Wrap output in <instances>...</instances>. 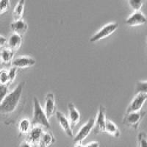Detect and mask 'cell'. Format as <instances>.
Segmentation results:
<instances>
[{
    "instance_id": "cell-9",
    "label": "cell",
    "mask_w": 147,
    "mask_h": 147,
    "mask_svg": "<svg viewBox=\"0 0 147 147\" xmlns=\"http://www.w3.org/2000/svg\"><path fill=\"white\" fill-rule=\"evenodd\" d=\"M44 109L49 119H50L56 113V102L55 95L52 93H49L46 96Z\"/></svg>"
},
{
    "instance_id": "cell-15",
    "label": "cell",
    "mask_w": 147,
    "mask_h": 147,
    "mask_svg": "<svg viewBox=\"0 0 147 147\" xmlns=\"http://www.w3.org/2000/svg\"><path fill=\"white\" fill-rule=\"evenodd\" d=\"M22 42H23V38H22V35L13 33L9 37L8 40H7V47L11 49L12 50L16 51L22 47Z\"/></svg>"
},
{
    "instance_id": "cell-7",
    "label": "cell",
    "mask_w": 147,
    "mask_h": 147,
    "mask_svg": "<svg viewBox=\"0 0 147 147\" xmlns=\"http://www.w3.org/2000/svg\"><path fill=\"white\" fill-rule=\"evenodd\" d=\"M147 100V94H136L135 97L132 100L131 103L127 107L126 113L133 112H139L141 110L146 101Z\"/></svg>"
},
{
    "instance_id": "cell-12",
    "label": "cell",
    "mask_w": 147,
    "mask_h": 147,
    "mask_svg": "<svg viewBox=\"0 0 147 147\" xmlns=\"http://www.w3.org/2000/svg\"><path fill=\"white\" fill-rule=\"evenodd\" d=\"M43 134L44 131L40 126H34L30 132L27 134V141H28L30 144H39Z\"/></svg>"
},
{
    "instance_id": "cell-20",
    "label": "cell",
    "mask_w": 147,
    "mask_h": 147,
    "mask_svg": "<svg viewBox=\"0 0 147 147\" xmlns=\"http://www.w3.org/2000/svg\"><path fill=\"white\" fill-rule=\"evenodd\" d=\"M105 132L115 138H118L120 136V131H119L117 125L109 119H107V122H106Z\"/></svg>"
},
{
    "instance_id": "cell-16",
    "label": "cell",
    "mask_w": 147,
    "mask_h": 147,
    "mask_svg": "<svg viewBox=\"0 0 147 147\" xmlns=\"http://www.w3.org/2000/svg\"><path fill=\"white\" fill-rule=\"evenodd\" d=\"M14 57V51L11 49L6 47L0 50V60L2 64H9L12 63Z\"/></svg>"
},
{
    "instance_id": "cell-32",
    "label": "cell",
    "mask_w": 147,
    "mask_h": 147,
    "mask_svg": "<svg viewBox=\"0 0 147 147\" xmlns=\"http://www.w3.org/2000/svg\"><path fill=\"white\" fill-rule=\"evenodd\" d=\"M2 61H1V60H0V70H1V69H2Z\"/></svg>"
},
{
    "instance_id": "cell-5",
    "label": "cell",
    "mask_w": 147,
    "mask_h": 147,
    "mask_svg": "<svg viewBox=\"0 0 147 147\" xmlns=\"http://www.w3.org/2000/svg\"><path fill=\"white\" fill-rule=\"evenodd\" d=\"M95 127V119L94 118H90L88 121L80 129L76 136L74 138V143H82L90 133L91 130Z\"/></svg>"
},
{
    "instance_id": "cell-27",
    "label": "cell",
    "mask_w": 147,
    "mask_h": 147,
    "mask_svg": "<svg viewBox=\"0 0 147 147\" xmlns=\"http://www.w3.org/2000/svg\"><path fill=\"white\" fill-rule=\"evenodd\" d=\"M17 73H18V69L16 68V67L12 66L10 69L8 70V74H9V77H10V83L13 82L15 80L16 77L17 76Z\"/></svg>"
},
{
    "instance_id": "cell-21",
    "label": "cell",
    "mask_w": 147,
    "mask_h": 147,
    "mask_svg": "<svg viewBox=\"0 0 147 147\" xmlns=\"http://www.w3.org/2000/svg\"><path fill=\"white\" fill-rule=\"evenodd\" d=\"M135 93H136V94H147V80L138 81V82H136Z\"/></svg>"
},
{
    "instance_id": "cell-29",
    "label": "cell",
    "mask_w": 147,
    "mask_h": 147,
    "mask_svg": "<svg viewBox=\"0 0 147 147\" xmlns=\"http://www.w3.org/2000/svg\"><path fill=\"white\" fill-rule=\"evenodd\" d=\"M85 147H99V144L98 142H91L87 144Z\"/></svg>"
},
{
    "instance_id": "cell-3",
    "label": "cell",
    "mask_w": 147,
    "mask_h": 147,
    "mask_svg": "<svg viewBox=\"0 0 147 147\" xmlns=\"http://www.w3.org/2000/svg\"><path fill=\"white\" fill-rule=\"evenodd\" d=\"M146 115V112L142 111V110H140L139 112L128 113L124 115L122 122L127 127L137 130L138 129L140 122L145 117Z\"/></svg>"
},
{
    "instance_id": "cell-25",
    "label": "cell",
    "mask_w": 147,
    "mask_h": 147,
    "mask_svg": "<svg viewBox=\"0 0 147 147\" xmlns=\"http://www.w3.org/2000/svg\"><path fill=\"white\" fill-rule=\"evenodd\" d=\"M9 94V86L8 85H2L0 84V104L2 103V101Z\"/></svg>"
},
{
    "instance_id": "cell-26",
    "label": "cell",
    "mask_w": 147,
    "mask_h": 147,
    "mask_svg": "<svg viewBox=\"0 0 147 147\" xmlns=\"http://www.w3.org/2000/svg\"><path fill=\"white\" fill-rule=\"evenodd\" d=\"M10 7V0H0V15L7 11Z\"/></svg>"
},
{
    "instance_id": "cell-33",
    "label": "cell",
    "mask_w": 147,
    "mask_h": 147,
    "mask_svg": "<svg viewBox=\"0 0 147 147\" xmlns=\"http://www.w3.org/2000/svg\"><path fill=\"white\" fill-rule=\"evenodd\" d=\"M146 43H147V38H146Z\"/></svg>"
},
{
    "instance_id": "cell-30",
    "label": "cell",
    "mask_w": 147,
    "mask_h": 147,
    "mask_svg": "<svg viewBox=\"0 0 147 147\" xmlns=\"http://www.w3.org/2000/svg\"><path fill=\"white\" fill-rule=\"evenodd\" d=\"M20 147H31V144L28 142V141H24V142L22 143Z\"/></svg>"
},
{
    "instance_id": "cell-13",
    "label": "cell",
    "mask_w": 147,
    "mask_h": 147,
    "mask_svg": "<svg viewBox=\"0 0 147 147\" xmlns=\"http://www.w3.org/2000/svg\"><path fill=\"white\" fill-rule=\"evenodd\" d=\"M10 29L13 30V33L19 35H24L28 30V24L23 19L14 21L10 24Z\"/></svg>"
},
{
    "instance_id": "cell-10",
    "label": "cell",
    "mask_w": 147,
    "mask_h": 147,
    "mask_svg": "<svg viewBox=\"0 0 147 147\" xmlns=\"http://www.w3.org/2000/svg\"><path fill=\"white\" fill-rule=\"evenodd\" d=\"M125 23L129 26H139L147 23V18L142 12L135 11L126 19Z\"/></svg>"
},
{
    "instance_id": "cell-19",
    "label": "cell",
    "mask_w": 147,
    "mask_h": 147,
    "mask_svg": "<svg viewBox=\"0 0 147 147\" xmlns=\"http://www.w3.org/2000/svg\"><path fill=\"white\" fill-rule=\"evenodd\" d=\"M55 142V138L50 132H44L40 138L39 146L40 147H49Z\"/></svg>"
},
{
    "instance_id": "cell-24",
    "label": "cell",
    "mask_w": 147,
    "mask_h": 147,
    "mask_svg": "<svg viewBox=\"0 0 147 147\" xmlns=\"http://www.w3.org/2000/svg\"><path fill=\"white\" fill-rule=\"evenodd\" d=\"M129 5L135 11H140L143 6V0H129Z\"/></svg>"
},
{
    "instance_id": "cell-11",
    "label": "cell",
    "mask_w": 147,
    "mask_h": 147,
    "mask_svg": "<svg viewBox=\"0 0 147 147\" xmlns=\"http://www.w3.org/2000/svg\"><path fill=\"white\" fill-rule=\"evenodd\" d=\"M55 115L57 118L58 123L60 126L62 127L64 132H65L67 136L69 137H73V131H72L71 124L70 123V121L68 118L64 115L63 113L60 111H56Z\"/></svg>"
},
{
    "instance_id": "cell-31",
    "label": "cell",
    "mask_w": 147,
    "mask_h": 147,
    "mask_svg": "<svg viewBox=\"0 0 147 147\" xmlns=\"http://www.w3.org/2000/svg\"><path fill=\"white\" fill-rule=\"evenodd\" d=\"M74 147H85V146L82 145V143H77V144H76Z\"/></svg>"
},
{
    "instance_id": "cell-17",
    "label": "cell",
    "mask_w": 147,
    "mask_h": 147,
    "mask_svg": "<svg viewBox=\"0 0 147 147\" xmlns=\"http://www.w3.org/2000/svg\"><path fill=\"white\" fill-rule=\"evenodd\" d=\"M24 5H25V0H19L16 4L13 11V17L14 21L22 19L24 11Z\"/></svg>"
},
{
    "instance_id": "cell-14",
    "label": "cell",
    "mask_w": 147,
    "mask_h": 147,
    "mask_svg": "<svg viewBox=\"0 0 147 147\" xmlns=\"http://www.w3.org/2000/svg\"><path fill=\"white\" fill-rule=\"evenodd\" d=\"M68 110H69V119L71 127H74L80 121V113L72 102H69L68 104Z\"/></svg>"
},
{
    "instance_id": "cell-22",
    "label": "cell",
    "mask_w": 147,
    "mask_h": 147,
    "mask_svg": "<svg viewBox=\"0 0 147 147\" xmlns=\"http://www.w3.org/2000/svg\"><path fill=\"white\" fill-rule=\"evenodd\" d=\"M0 84H2V85L10 84L8 71L5 70V69L0 70Z\"/></svg>"
},
{
    "instance_id": "cell-4",
    "label": "cell",
    "mask_w": 147,
    "mask_h": 147,
    "mask_svg": "<svg viewBox=\"0 0 147 147\" xmlns=\"http://www.w3.org/2000/svg\"><path fill=\"white\" fill-rule=\"evenodd\" d=\"M119 28V24L116 22H112L105 24L103 27L100 29L97 32H96L92 37H90V43H96L97 41L106 38L110 35H112L116 30Z\"/></svg>"
},
{
    "instance_id": "cell-2",
    "label": "cell",
    "mask_w": 147,
    "mask_h": 147,
    "mask_svg": "<svg viewBox=\"0 0 147 147\" xmlns=\"http://www.w3.org/2000/svg\"><path fill=\"white\" fill-rule=\"evenodd\" d=\"M31 122L33 127L40 126L49 129L51 127L49 119L47 118L44 112V109L42 107L41 105L36 96L33 98V115Z\"/></svg>"
},
{
    "instance_id": "cell-28",
    "label": "cell",
    "mask_w": 147,
    "mask_h": 147,
    "mask_svg": "<svg viewBox=\"0 0 147 147\" xmlns=\"http://www.w3.org/2000/svg\"><path fill=\"white\" fill-rule=\"evenodd\" d=\"M7 40L6 39V38L4 37L3 35H0V49H1L5 47V46L7 44Z\"/></svg>"
},
{
    "instance_id": "cell-18",
    "label": "cell",
    "mask_w": 147,
    "mask_h": 147,
    "mask_svg": "<svg viewBox=\"0 0 147 147\" xmlns=\"http://www.w3.org/2000/svg\"><path fill=\"white\" fill-rule=\"evenodd\" d=\"M32 122L28 119H23L18 123V131L21 135H27L32 128Z\"/></svg>"
},
{
    "instance_id": "cell-8",
    "label": "cell",
    "mask_w": 147,
    "mask_h": 147,
    "mask_svg": "<svg viewBox=\"0 0 147 147\" xmlns=\"http://www.w3.org/2000/svg\"><path fill=\"white\" fill-rule=\"evenodd\" d=\"M36 63V60L32 57L29 56H19L16 57L12 61L11 65L13 67L17 69H27L30 67L33 66Z\"/></svg>"
},
{
    "instance_id": "cell-6",
    "label": "cell",
    "mask_w": 147,
    "mask_h": 147,
    "mask_svg": "<svg viewBox=\"0 0 147 147\" xmlns=\"http://www.w3.org/2000/svg\"><path fill=\"white\" fill-rule=\"evenodd\" d=\"M106 108L103 105H100L98 110L96 119L95 121V127H94V134H99L105 132L106 122Z\"/></svg>"
},
{
    "instance_id": "cell-23",
    "label": "cell",
    "mask_w": 147,
    "mask_h": 147,
    "mask_svg": "<svg viewBox=\"0 0 147 147\" xmlns=\"http://www.w3.org/2000/svg\"><path fill=\"white\" fill-rule=\"evenodd\" d=\"M138 147H147V135L146 132H140L138 135Z\"/></svg>"
},
{
    "instance_id": "cell-1",
    "label": "cell",
    "mask_w": 147,
    "mask_h": 147,
    "mask_svg": "<svg viewBox=\"0 0 147 147\" xmlns=\"http://www.w3.org/2000/svg\"><path fill=\"white\" fill-rule=\"evenodd\" d=\"M24 85L25 82H20L13 90L7 94L2 103L0 104V114L10 115L15 112L22 99Z\"/></svg>"
}]
</instances>
